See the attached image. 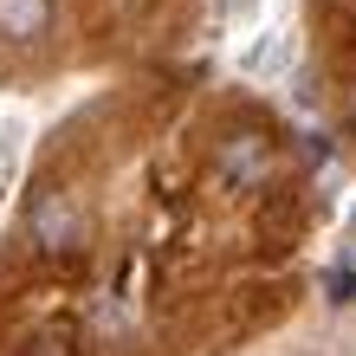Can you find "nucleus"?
Here are the masks:
<instances>
[{"instance_id":"nucleus-1","label":"nucleus","mask_w":356,"mask_h":356,"mask_svg":"<svg viewBox=\"0 0 356 356\" xmlns=\"http://www.w3.org/2000/svg\"><path fill=\"white\" fill-rule=\"evenodd\" d=\"M26 240L39 259H78L85 253V207L65 188H39L26 201Z\"/></svg>"},{"instance_id":"nucleus-2","label":"nucleus","mask_w":356,"mask_h":356,"mask_svg":"<svg viewBox=\"0 0 356 356\" xmlns=\"http://www.w3.org/2000/svg\"><path fill=\"white\" fill-rule=\"evenodd\" d=\"M272 169H279V156H272V143L253 136V130H234L214 143V181L220 188H266Z\"/></svg>"},{"instance_id":"nucleus-3","label":"nucleus","mask_w":356,"mask_h":356,"mask_svg":"<svg viewBox=\"0 0 356 356\" xmlns=\"http://www.w3.org/2000/svg\"><path fill=\"white\" fill-rule=\"evenodd\" d=\"M46 26H52V0H0V39L33 46V39H46Z\"/></svg>"},{"instance_id":"nucleus-4","label":"nucleus","mask_w":356,"mask_h":356,"mask_svg":"<svg viewBox=\"0 0 356 356\" xmlns=\"http://www.w3.org/2000/svg\"><path fill=\"white\" fill-rule=\"evenodd\" d=\"M19 356H85V343H72V337H33Z\"/></svg>"},{"instance_id":"nucleus-5","label":"nucleus","mask_w":356,"mask_h":356,"mask_svg":"<svg viewBox=\"0 0 356 356\" xmlns=\"http://www.w3.org/2000/svg\"><path fill=\"white\" fill-rule=\"evenodd\" d=\"M324 285H330V298H356V266H337Z\"/></svg>"}]
</instances>
